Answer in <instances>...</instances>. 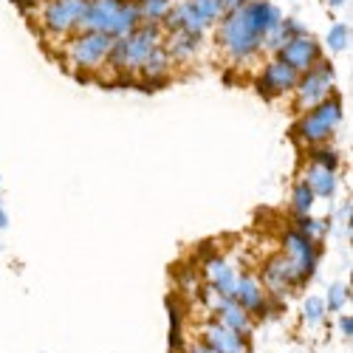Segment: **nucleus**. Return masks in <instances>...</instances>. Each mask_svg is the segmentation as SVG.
I'll list each match as a JSON object with an SVG mask.
<instances>
[{"instance_id": "f257e3e1", "label": "nucleus", "mask_w": 353, "mask_h": 353, "mask_svg": "<svg viewBox=\"0 0 353 353\" xmlns=\"http://www.w3.org/2000/svg\"><path fill=\"white\" fill-rule=\"evenodd\" d=\"M221 43L226 46V51L234 57V60H241V57H252L260 48L263 32H257L249 9H234L229 14V20L223 23V32H221Z\"/></svg>"}, {"instance_id": "f03ea898", "label": "nucleus", "mask_w": 353, "mask_h": 353, "mask_svg": "<svg viewBox=\"0 0 353 353\" xmlns=\"http://www.w3.org/2000/svg\"><path fill=\"white\" fill-rule=\"evenodd\" d=\"M156 48H159V32L153 26H147L141 32H130L128 37L113 40L108 60L116 68H141L147 63V57H150Z\"/></svg>"}, {"instance_id": "7ed1b4c3", "label": "nucleus", "mask_w": 353, "mask_h": 353, "mask_svg": "<svg viewBox=\"0 0 353 353\" xmlns=\"http://www.w3.org/2000/svg\"><path fill=\"white\" fill-rule=\"evenodd\" d=\"M110 48H113V37L99 34V32H88V34H79L68 46V60L77 68H97L108 60Z\"/></svg>"}, {"instance_id": "20e7f679", "label": "nucleus", "mask_w": 353, "mask_h": 353, "mask_svg": "<svg viewBox=\"0 0 353 353\" xmlns=\"http://www.w3.org/2000/svg\"><path fill=\"white\" fill-rule=\"evenodd\" d=\"M339 119H342L339 102L336 99H325V102H319L316 108H311V113L305 116L303 125H300V133L308 141H322V139H328L334 133Z\"/></svg>"}, {"instance_id": "39448f33", "label": "nucleus", "mask_w": 353, "mask_h": 353, "mask_svg": "<svg viewBox=\"0 0 353 353\" xmlns=\"http://www.w3.org/2000/svg\"><path fill=\"white\" fill-rule=\"evenodd\" d=\"M331 85H334V74H331V68H325V65H314V68H308V74L303 77V82H297V105L300 108H305V110H311V108H316L319 102H325V97H328V91H331Z\"/></svg>"}, {"instance_id": "423d86ee", "label": "nucleus", "mask_w": 353, "mask_h": 353, "mask_svg": "<svg viewBox=\"0 0 353 353\" xmlns=\"http://www.w3.org/2000/svg\"><path fill=\"white\" fill-rule=\"evenodd\" d=\"M285 260L291 263L294 277L305 280L316 266V252L311 246V238H305L303 232H291L285 238Z\"/></svg>"}, {"instance_id": "0eeeda50", "label": "nucleus", "mask_w": 353, "mask_h": 353, "mask_svg": "<svg viewBox=\"0 0 353 353\" xmlns=\"http://www.w3.org/2000/svg\"><path fill=\"white\" fill-rule=\"evenodd\" d=\"M201 334H203V345H210L218 353H249L246 336L238 334V331H232V328H226L223 322H218V319L207 322Z\"/></svg>"}, {"instance_id": "6e6552de", "label": "nucleus", "mask_w": 353, "mask_h": 353, "mask_svg": "<svg viewBox=\"0 0 353 353\" xmlns=\"http://www.w3.org/2000/svg\"><path fill=\"white\" fill-rule=\"evenodd\" d=\"M207 300H210V305L215 308L218 322H223L226 328L238 331V334H243V336L249 334V328H252V316H249V311H243L232 297H221L218 291H207Z\"/></svg>"}, {"instance_id": "1a4fd4ad", "label": "nucleus", "mask_w": 353, "mask_h": 353, "mask_svg": "<svg viewBox=\"0 0 353 353\" xmlns=\"http://www.w3.org/2000/svg\"><path fill=\"white\" fill-rule=\"evenodd\" d=\"M280 60H283L288 68H294V71H308V68H314L316 60H319V48H316V43H314L311 37L297 34V37H291V40L283 46Z\"/></svg>"}, {"instance_id": "9d476101", "label": "nucleus", "mask_w": 353, "mask_h": 353, "mask_svg": "<svg viewBox=\"0 0 353 353\" xmlns=\"http://www.w3.org/2000/svg\"><path fill=\"white\" fill-rule=\"evenodd\" d=\"M85 9H88L85 0H54L46 9V23L54 32H71L74 26H79Z\"/></svg>"}, {"instance_id": "9b49d317", "label": "nucleus", "mask_w": 353, "mask_h": 353, "mask_svg": "<svg viewBox=\"0 0 353 353\" xmlns=\"http://www.w3.org/2000/svg\"><path fill=\"white\" fill-rule=\"evenodd\" d=\"M232 300L238 303L243 311H249V314H263V308H266V303H263V285H260V280L252 277V274L238 277Z\"/></svg>"}, {"instance_id": "f8f14e48", "label": "nucleus", "mask_w": 353, "mask_h": 353, "mask_svg": "<svg viewBox=\"0 0 353 353\" xmlns=\"http://www.w3.org/2000/svg\"><path fill=\"white\" fill-rule=\"evenodd\" d=\"M300 79H297V71L288 68L283 60H274L269 63L266 74L260 77V88H263V94H283L288 91V88H294Z\"/></svg>"}, {"instance_id": "ddd939ff", "label": "nucleus", "mask_w": 353, "mask_h": 353, "mask_svg": "<svg viewBox=\"0 0 353 353\" xmlns=\"http://www.w3.org/2000/svg\"><path fill=\"white\" fill-rule=\"evenodd\" d=\"M207 277H210V283H212V291H218L221 297H232V294H234V283H238V274L229 269V263H223V260H218V257L207 260Z\"/></svg>"}, {"instance_id": "4468645a", "label": "nucleus", "mask_w": 353, "mask_h": 353, "mask_svg": "<svg viewBox=\"0 0 353 353\" xmlns=\"http://www.w3.org/2000/svg\"><path fill=\"white\" fill-rule=\"evenodd\" d=\"M291 283H297V277H294V269H291V263H288L285 257L272 260L269 266H266V285H269L274 294H280V291L288 288Z\"/></svg>"}, {"instance_id": "2eb2a0df", "label": "nucleus", "mask_w": 353, "mask_h": 353, "mask_svg": "<svg viewBox=\"0 0 353 353\" xmlns=\"http://www.w3.org/2000/svg\"><path fill=\"white\" fill-rule=\"evenodd\" d=\"M308 187L316 195H331L334 192V170L322 167V164H314L308 170Z\"/></svg>"}, {"instance_id": "dca6fc26", "label": "nucleus", "mask_w": 353, "mask_h": 353, "mask_svg": "<svg viewBox=\"0 0 353 353\" xmlns=\"http://www.w3.org/2000/svg\"><path fill=\"white\" fill-rule=\"evenodd\" d=\"M167 68H170V54L164 48H156L150 57H147V63L141 65L144 77H150V79H161L167 74Z\"/></svg>"}, {"instance_id": "f3484780", "label": "nucleus", "mask_w": 353, "mask_h": 353, "mask_svg": "<svg viewBox=\"0 0 353 353\" xmlns=\"http://www.w3.org/2000/svg\"><path fill=\"white\" fill-rule=\"evenodd\" d=\"M198 48V34H190V32H175L170 37V51L167 54H175V57H190L192 51Z\"/></svg>"}, {"instance_id": "a211bd4d", "label": "nucleus", "mask_w": 353, "mask_h": 353, "mask_svg": "<svg viewBox=\"0 0 353 353\" xmlns=\"http://www.w3.org/2000/svg\"><path fill=\"white\" fill-rule=\"evenodd\" d=\"M167 12H170V0H144L139 9V14H144L147 20H161L167 17Z\"/></svg>"}, {"instance_id": "6ab92c4d", "label": "nucleus", "mask_w": 353, "mask_h": 353, "mask_svg": "<svg viewBox=\"0 0 353 353\" xmlns=\"http://www.w3.org/2000/svg\"><path fill=\"white\" fill-rule=\"evenodd\" d=\"M311 201H314L311 187H308V184H300V187H297V192H294V207H297V212H300V215H305V212L311 210Z\"/></svg>"}, {"instance_id": "aec40b11", "label": "nucleus", "mask_w": 353, "mask_h": 353, "mask_svg": "<svg viewBox=\"0 0 353 353\" xmlns=\"http://www.w3.org/2000/svg\"><path fill=\"white\" fill-rule=\"evenodd\" d=\"M322 316H325V303L316 300V297H311V300L305 303V319H308V322H319Z\"/></svg>"}, {"instance_id": "412c9836", "label": "nucleus", "mask_w": 353, "mask_h": 353, "mask_svg": "<svg viewBox=\"0 0 353 353\" xmlns=\"http://www.w3.org/2000/svg\"><path fill=\"white\" fill-rule=\"evenodd\" d=\"M342 305H345V285H334L331 294H328V308L339 311Z\"/></svg>"}, {"instance_id": "4be33fe9", "label": "nucleus", "mask_w": 353, "mask_h": 353, "mask_svg": "<svg viewBox=\"0 0 353 353\" xmlns=\"http://www.w3.org/2000/svg\"><path fill=\"white\" fill-rule=\"evenodd\" d=\"M345 34H347V32H345V26H336L334 32H331V46H334L336 51L345 48Z\"/></svg>"}, {"instance_id": "5701e85b", "label": "nucleus", "mask_w": 353, "mask_h": 353, "mask_svg": "<svg viewBox=\"0 0 353 353\" xmlns=\"http://www.w3.org/2000/svg\"><path fill=\"white\" fill-rule=\"evenodd\" d=\"M190 353H218V350H212L210 345H203V342H201V345H192Z\"/></svg>"}, {"instance_id": "b1692460", "label": "nucleus", "mask_w": 353, "mask_h": 353, "mask_svg": "<svg viewBox=\"0 0 353 353\" xmlns=\"http://www.w3.org/2000/svg\"><path fill=\"white\" fill-rule=\"evenodd\" d=\"M339 328H342V334H347V336H350V331H353V319H350V316H345V319L339 322Z\"/></svg>"}, {"instance_id": "393cba45", "label": "nucleus", "mask_w": 353, "mask_h": 353, "mask_svg": "<svg viewBox=\"0 0 353 353\" xmlns=\"http://www.w3.org/2000/svg\"><path fill=\"white\" fill-rule=\"evenodd\" d=\"M6 223V218H3V210H0V226H3Z\"/></svg>"}, {"instance_id": "a878e982", "label": "nucleus", "mask_w": 353, "mask_h": 353, "mask_svg": "<svg viewBox=\"0 0 353 353\" xmlns=\"http://www.w3.org/2000/svg\"><path fill=\"white\" fill-rule=\"evenodd\" d=\"M291 353H305V350H291Z\"/></svg>"}, {"instance_id": "bb28decb", "label": "nucleus", "mask_w": 353, "mask_h": 353, "mask_svg": "<svg viewBox=\"0 0 353 353\" xmlns=\"http://www.w3.org/2000/svg\"><path fill=\"white\" fill-rule=\"evenodd\" d=\"M334 3H339V0H334Z\"/></svg>"}]
</instances>
